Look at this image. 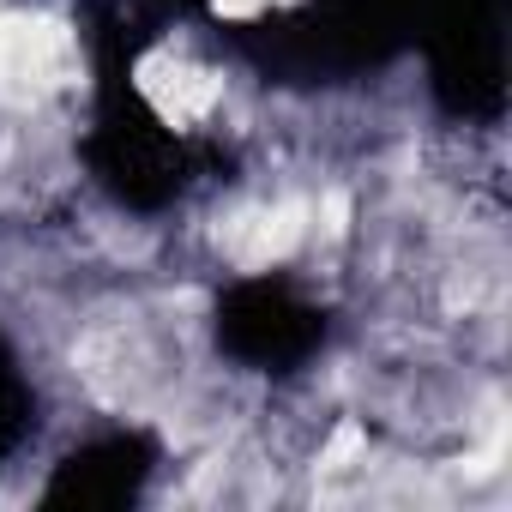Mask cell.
<instances>
[{
    "label": "cell",
    "instance_id": "4",
    "mask_svg": "<svg viewBox=\"0 0 512 512\" xmlns=\"http://www.w3.org/2000/svg\"><path fill=\"white\" fill-rule=\"evenodd\" d=\"M356 446H362V428H338V440L326 446V458H320V464H326V470H344V458H350Z\"/></svg>",
    "mask_w": 512,
    "mask_h": 512
},
{
    "label": "cell",
    "instance_id": "3",
    "mask_svg": "<svg viewBox=\"0 0 512 512\" xmlns=\"http://www.w3.org/2000/svg\"><path fill=\"white\" fill-rule=\"evenodd\" d=\"M139 91H145L151 109H157L163 121H175V127L205 121V115L217 109V97H223L217 73H205V67H193V61H181V55H145V61H139Z\"/></svg>",
    "mask_w": 512,
    "mask_h": 512
},
{
    "label": "cell",
    "instance_id": "1",
    "mask_svg": "<svg viewBox=\"0 0 512 512\" xmlns=\"http://www.w3.org/2000/svg\"><path fill=\"white\" fill-rule=\"evenodd\" d=\"M73 79V31L43 13L0 19V97L31 103Z\"/></svg>",
    "mask_w": 512,
    "mask_h": 512
},
{
    "label": "cell",
    "instance_id": "2",
    "mask_svg": "<svg viewBox=\"0 0 512 512\" xmlns=\"http://www.w3.org/2000/svg\"><path fill=\"white\" fill-rule=\"evenodd\" d=\"M302 235H308V205L302 199H284V205H266V211H241V217H229V229H217L223 253L241 272H266L272 260L296 253Z\"/></svg>",
    "mask_w": 512,
    "mask_h": 512
}]
</instances>
